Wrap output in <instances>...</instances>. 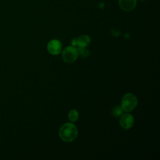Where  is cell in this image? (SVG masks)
I'll list each match as a JSON object with an SVG mask.
<instances>
[{"label":"cell","instance_id":"8fae6325","mask_svg":"<svg viewBox=\"0 0 160 160\" xmlns=\"http://www.w3.org/2000/svg\"><path fill=\"white\" fill-rule=\"evenodd\" d=\"M71 43H72V45L73 46L77 45V44H76V39H74V40H73Z\"/></svg>","mask_w":160,"mask_h":160},{"label":"cell","instance_id":"8992f818","mask_svg":"<svg viewBox=\"0 0 160 160\" xmlns=\"http://www.w3.org/2000/svg\"><path fill=\"white\" fill-rule=\"evenodd\" d=\"M137 0H119V5L121 9L125 11H130L137 6Z\"/></svg>","mask_w":160,"mask_h":160},{"label":"cell","instance_id":"7a4b0ae2","mask_svg":"<svg viewBox=\"0 0 160 160\" xmlns=\"http://www.w3.org/2000/svg\"><path fill=\"white\" fill-rule=\"evenodd\" d=\"M137 105L138 100L135 95L132 93H127L123 96L121 108L123 111L129 112L137 107Z\"/></svg>","mask_w":160,"mask_h":160},{"label":"cell","instance_id":"3957f363","mask_svg":"<svg viewBox=\"0 0 160 160\" xmlns=\"http://www.w3.org/2000/svg\"><path fill=\"white\" fill-rule=\"evenodd\" d=\"M78 55V51L75 47L68 46L63 51L62 58L66 63H71L76 61Z\"/></svg>","mask_w":160,"mask_h":160},{"label":"cell","instance_id":"277c9868","mask_svg":"<svg viewBox=\"0 0 160 160\" xmlns=\"http://www.w3.org/2000/svg\"><path fill=\"white\" fill-rule=\"evenodd\" d=\"M47 49L48 52L53 55L60 54L62 49L61 43L57 40H53L48 43Z\"/></svg>","mask_w":160,"mask_h":160},{"label":"cell","instance_id":"ba28073f","mask_svg":"<svg viewBox=\"0 0 160 160\" xmlns=\"http://www.w3.org/2000/svg\"><path fill=\"white\" fill-rule=\"evenodd\" d=\"M79 114L78 112L76 110H72L68 114V118L70 121L73 122H75L77 121L78 118Z\"/></svg>","mask_w":160,"mask_h":160},{"label":"cell","instance_id":"7c38bea8","mask_svg":"<svg viewBox=\"0 0 160 160\" xmlns=\"http://www.w3.org/2000/svg\"><path fill=\"white\" fill-rule=\"evenodd\" d=\"M140 1H142V2H144V1H146V0H140Z\"/></svg>","mask_w":160,"mask_h":160},{"label":"cell","instance_id":"6da1fadb","mask_svg":"<svg viewBox=\"0 0 160 160\" xmlns=\"http://www.w3.org/2000/svg\"><path fill=\"white\" fill-rule=\"evenodd\" d=\"M78 129L76 126L71 123L64 124L61 127L59 135L63 142H71L76 138L78 136Z\"/></svg>","mask_w":160,"mask_h":160},{"label":"cell","instance_id":"52a82bcc","mask_svg":"<svg viewBox=\"0 0 160 160\" xmlns=\"http://www.w3.org/2000/svg\"><path fill=\"white\" fill-rule=\"evenodd\" d=\"M91 39L88 35H81L76 39V44L79 47H86L89 45Z\"/></svg>","mask_w":160,"mask_h":160},{"label":"cell","instance_id":"30bf717a","mask_svg":"<svg viewBox=\"0 0 160 160\" xmlns=\"http://www.w3.org/2000/svg\"><path fill=\"white\" fill-rule=\"evenodd\" d=\"M123 113V110L119 106H116L113 110L112 114L115 117H119Z\"/></svg>","mask_w":160,"mask_h":160},{"label":"cell","instance_id":"9c48e42d","mask_svg":"<svg viewBox=\"0 0 160 160\" xmlns=\"http://www.w3.org/2000/svg\"><path fill=\"white\" fill-rule=\"evenodd\" d=\"M78 51V54L82 57H87L90 55V52L86 49V47H79Z\"/></svg>","mask_w":160,"mask_h":160},{"label":"cell","instance_id":"5b68a950","mask_svg":"<svg viewBox=\"0 0 160 160\" xmlns=\"http://www.w3.org/2000/svg\"><path fill=\"white\" fill-rule=\"evenodd\" d=\"M119 124L123 128L128 129L132 128L134 124V118L133 116L128 113L124 114L121 117Z\"/></svg>","mask_w":160,"mask_h":160}]
</instances>
